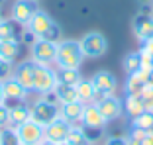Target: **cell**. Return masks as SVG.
<instances>
[{"instance_id":"cell-2","label":"cell","mask_w":153,"mask_h":145,"mask_svg":"<svg viewBox=\"0 0 153 145\" xmlns=\"http://www.w3.org/2000/svg\"><path fill=\"white\" fill-rule=\"evenodd\" d=\"M85 61V53L81 43L75 39H63L57 43V59L55 65L59 69H79Z\"/></svg>"},{"instance_id":"cell-9","label":"cell","mask_w":153,"mask_h":145,"mask_svg":"<svg viewBox=\"0 0 153 145\" xmlns=\"http://www.w3.org/2000/svg\"><path fill=\"white\" fill-rule=\"evenodd\" d=\"M37 10H39L37 0H16L10 8V18L20 26H26Z\"/></svg>"},{"instance_id":"cell-5","label":"cell","mask_w":153,"mask_h":145,"mask_svg":"<svg viewBox=\"0 0 153 145\" xmlns=\"http://www.w3.org/2000/svg\"><path fill=\"white\" fill-rule=\"evenodd\" d=\"M79 43L85 57H90V59H98L108 51V39L102 32H86L79 39Z\"/></svg>"},{"instance_id":"cell-20","label":"cell","mask_w":153,"mask_h":145,"mask_svg":"<svg viewBox=\"0 0 153 145\" xmlns=\"http://www.w3.org/2000/svg\"><path fill=\"white\" fill-rule=\"evenodd\" d=\"M20 37V24H16L12 18L0 20V41H12Z\"/></svg>"},{"instance_id":"cell-25","label":"cell","mask_w":153,"mask_h":145,"mask_svg":"<svg viewBox=\"0 0 153 145\" xmlns=\"http://www.w3.org/2000/svg\"><path fill=\"white\" fill-rule=\"evenodd\" d=\"M124 69L128 75H135L141 71V53H128L124 57Z\"/></svg>"},{"instance_id":"cell-22","label":"cell","mask_w":153,"mask_h":145,"mask_svg":"<svg viewBox=\"0 0 153 145\" xmlns=\"http://www.w3.org/2000/svg\"><path fill=\"white\" fill-rule=\"evenodd\" d=\"M57 75V84H71V86H76V82L81 81V72L79 69H57L55 71Z\"/></svg>"},{"instance_id":"cell-19","label":"cell","mask_w":153,"mask_h":145,"mask_svg":"<svg viewBox=\"0 0 153 145\" xmlns=\"http://www.w3.org/2000/svg\"><path fill=\"white\" fill-rule=\"evenodd\" d=\"M27 120H30V108L24 102H16L14 106H10V127H18Z\"/></svg>"},{"instance_id":"cell-10","label":"cell","mask_w":153,"mask_h":145,"mask_svg":"<svg viewBox=\"0 0 153 145\" xmlns=\"http://www.w3.org/2000/svg\"><path fill=\"white\" fill-rule=\"evenodd\" d=\"M134 36L141 43H149L153 41V14H137L131 24Z\"/></svg>"},{"instance_id":"cell-7","label":"cell","mask_w":153,"mask_h":145,"mask_svg":"<svg viewBox=\"0 0 153 145\" xmlns=\"http://www.w3.org/2000/svg\"><path fill=\"white\" fill-rule=\"evenodd\" d=\"M90 82H92V86H94V90H96V100L104 98V96H112L118 90V78L110 71L94 72L92 78H90Z\"/></svg>"},{"instance_id":"cell-21","label":"cell","mask_w":153,"mask_h":145,"mask_svg":"<svg viewBox=\"0 0 153 145\" xmlns=\"http://www.w3.org/2000/svg\"><path fill=\"white\" fill-rule=\"evenodd\" d=\"M22 51V45H20V39H12V41H0V59L10 61L14 63L16 57Z\"/></svg>"},{"instance_id":"cell-31","label":"cell","mask_w":153,"mask_h":145,"mask_svg":"<svg viewBox=\"0 0 153 145\" xmlns=\"http://www.w3.org/2000/svg\"><path fill=\"white\" fill-rule=\"evenodd\" d=\"M140 145H153V132H147L143 135V139L140 141Z\"/></svg>"},{"instance_id":"cell-11","label":"cell","mask_w":153,"mask_h":145,"mask_svg":"<svg viewBox=\"0 0 153 145\" xmlns=\"http://www.w3.org/2000/svg\"><path fill=\"white\" fill-rule=\"evenodd\" d=\"M96 108L100 110V114L104 116V120L106 122H114V120H118L122 116V112H124V104H122V100L118 98V96H104V98L96 100L94 102Z\"/></svg>"},{"instance_id":"cell-12","label":"cell","mask_w":153,"mask_h":145,"mask_svg":"<svg viewBox=\"0 0 153 145\" xmlns=\"http://www.w3.org/2000/svg\"><path fill=\"white\" fill-rule=\"evenodd\" d=\"M82 127H85V132H102L104 127H106V120L104 116L100 114V110L96 108V104H86L85 106V112H82V120H81Z\"/></svg>"},{"instance_id":"cell-33","label":"cell","mask_w":153,"mask_h":145,"mask_svg":"<svg viewBox=\"0 0 153 145\" xmlns=\"http://www.w3.org/2000/svg\"><path fill=\"white\" fill-rule=\"evenodd\" d=\"M39 145H57V143H51V141H47V139H43Z\"/></svg>"},{"instance_id":"cell-37","label":"cell","mask_w":153,"mask_h":145,"mask_svg":"<svg viewBox=\"0 0 153 145\" xmlns=\"http://www.w3.org/2000/svg\"><path fill=\"white\" fill-rule=\"evenodd\" d=\"M0 20H2V16H0Z\"/></svg>"},{"instance_id":"cell-6","label":"cell","mask_w":153,"mask_h":145,"mask_svg":"<svg viewBox=\"0 0 153 145\" xmlns=\"http://www.w3.org/2000/svg\"><path fill=\"white\" fill-rule=\"evenodd\" d=\"M57 86V75H55L53 69H49L47 65H37L36 69V77H33V86L32 92L37 94H51Z\"/></svg>"},{"instance_id":"cell-17","label":"cell","mask_w":153,"mask_h":145,"mask_svg":"<svg viewBox=\"0 0 153 145\" xmlns=\"http://www.w3.org/2000/svg\"><path fill=\"white\" fill-rule=\"evenodd\" d=\"M51 94L55 96V102H57L59 106L71 104V102H76V100H79V96H76V86H71V84H57Z\"/></svg>"},{"instance_id":"cell-34","label":"cell","mask_w":153,"mask_h":145,"mask_svg":"<svg viewBox=\"0 0 153 145\" xmlns=\"http://www.w3.org/2000/svg\"><path fill=\"white\" fill-rule=\"evenodd\" d=\"M4 2H6V0H0V6H2V4H4Z\"/></svg>"},{"instance_id":"cell-18","label":"cell","mask_w":153,"mask_h":145,"mask_svg":"<svg viewBox=\"0 0 153 145\" xmlns=\"http://www.w3.org/2000/svg\"><path fill=\"white\" fill-rule=\"evenodd\" d=\"M76 96H79V102H82L85 106L96 102V90L90 82V78H81L76 82Z\"/></svg>"},{"instance_id":"cell-13","label":"cell","mask_w":153,"mask_h":145,"mask_svg":"<svg viewBox=\"0 0 153 145\" xmlns=\"http://www.w3.org/2000/svg\"><path fill=\"white\" fill-rule=\"evenodd\" d=\"M36 69H37V63L32 59H26L22 63H18L14 67V75L12 77L20 82L22 86H26L27 90L32 92V86H33V77H36Z\"/></svg>"},{"instance_id":"cell-15","label":"cell","mask_w":153,"mask_h":145,"mask_svg":"<svg viewBox=\"0 0 153 145\" xmlns=\"http://www.w3.org/2000/svg\"><path fill=\"white\" fill-rule=\"evenodd\" d=\"M2 86H4V96L6 100H16V102H22V100H26L27 96H30V90H27L26 86H22L18 81L14 77H10L8 81L2 82Z\"/></svg>"},{"instance_id":"cell-27","label":"cell","mask_w":153,"mask_h":145,"mask_svg":"<svg viewBox=\"0 0 153 145\" xmlns=\"http://www.w3.org/2000/svg\"><path fill=\"white\" fill-rule=\"evenodd\" d=\"M0 145H22V141H20L14 127L8 126L4 129H0Z\"/></svg>"},{"instance_id":"cell-24","label":"cell","mask_w":153,"mask_h":145,"mask_svg":"<svg viewBox=\"0 0 153 145\" xmlns=\"http://www.w3.org/2000/svg\"><path fill=\"white\" fill-rule=\"evenodd\" d=\"M131 124H134V127H137V129L151 132V129H153V112L143 110L141 114H137V116H134V118H131Z\"/></svg>"},{"instance_id":"cell-26","label":"cell","mask_w":153,"mask_h":145,"mask_svg":"<svg viewBox=\"0 0 153 145\" xmlns=\"http://www.w3.org/2000/svg\"><path fill=\"white\" fill-rule=\"evenodd\" d=\"M124 110L130 114L131 118L137 116V114H141L145 110V104L141 102V96H128V102H126V106H124Z\"/></svg>"},{"instance_id":"cell-4","label":"cell","mask_w":153,"mask_h":145,"mask_svg":"<svg viewBox=\"0 0 153 145\" xmlns=\"http://www.w3.org/2000/svg\"><path fill=\"white\" fill-rule=\"evenodd\" d=\"M57 43L55 39H33L32 41V61H36L37 65H55L57 59Z\"/></svg>"},{"instance_id":"cell-29","label":"cell","mask_w":153,"mask_h":145,"mask_svg":"<svg viewBox=\"0 0 153 145\" xmlns=\"http://www.w3.org/2000/svg\"><path fill=\"white\" fill-rule=\"evenodd\" d=\"M8 126H10V108L2 102L0 104V129H4Z\"/></svg>"},{"instance_id":"cell-1","label":"cell","mask_w":153,"mask_h":145,"mask_svg":"<svg viewBox=\"0 0 153 145\" xmlns=\"http://www.w3.org/2000/svg\"><path fill=\"white\" fill-rule=\"evenodd\" d=\"M26 30L33 39H55L57 41L59 33H61L57 22L43 10H37L30 18V22L26 24Z\"/></svg>"},{"instance_id":"cell-32","label":"cell","mask_w":153,"mask_h":145,"mask_svg":"<svg viewBox=\"0 0 153 145\" xmlns=\"http://www.w3.org/2000/svg\"><path fill=\"white\" fill-rule=\"evenodd\" d=\"M6 100V96H4V86H2V82H0V104Z\"/></svg>"},{"instance_id":"cell-8","label":"cell","mask_w":153,"mask_h":145,"mask_svg":"<svg viewBox=\"0 0 153 145\" xmlns=\"http://www.w3.org/2000/svg\"><path fill=\"white\" fill-rule=\"evenodd\" d=\"M14 129L18 133L22 145H39L41 141L45 139V127L41 126V124L33 122L32 118L27 120V122H24L22 126L14 127Z\"/></svg>"},{"instance_id":"cell-30","label":"cell","mask_w":153,"mask_h":145,"mask_svg":"<svg viewBox=\"0 0 153 145\" xmlns=\"http://www.w3.org/2000/svg\"><path fill=\"white\" fill-rule=\"evenodd\" d=\"M106 145H130V141H128L126 137H110V139L106 141Z\"/></svg>"},{"instance_id":"cell-23","label":"cell","mask_w":153,"mask_h":145,"mask_svg":"<svg viewBox=\"0 0 153 145\" xmlns=\"http://www.w3.org/2000/svg\"><path fill=\"white\" fill-rule=\"evenodd\" d=\"M67 143L69 145H92V141L88 139V135H86V132H85V127L73 126L71 132H69Z\"/></svg>"},{"instance_id":"cell-3","label":"cell","mask_w":153,"mask_h":145,"mask_svg":"<svg viewBox=\"0 0 153 145\" xmlns=\"http://www.w3.org/2000/svg\"><path fill=\"white\" fill-rule=\"evenodd\" d=\"M30 118L45 127L51 122H55L57 118H61V106L57 102H53V100H45V98L36 100L30 106Z\"/></svg>"},{"instance_id":"cell-14","label":"cell","mask_w":153,"mask_h":145,"mask_svg":"<svg viewBox=\"0 0 153 145\" xmlns=\"http://www.w3.org/2000/svg\"><path fill=\"white\" fill-rule=\"evenodd\" d=\"M71 124L65 122L63 118H57L55 122H51L49 126H45V139L51 141V143H65L69 137V132H71Z\"/></svg>"},{"instance_id":"cell-28","label":"cell","mask_w":153,"mask_h":145,"mask_svg":"<svg viewBox=\"0 0 153 145\" xmlns=\"http://www.w3.org/2000/svg\"><path fill=\"white\" fill-rule=\"evenodd\" d=\"M14 75V63H10V61H4L0 59V82L8 81L10 77Z\"/></svg>"},{"instance_id":"cell-35","label":"cell","mask_w":153,"mask_h":145,"mask_svg":"<svg viewBox=\"0 0 153 145\" xmlns=\"http://www.w3.org/2000/svg\"><path fill=\"white\" fill-rule=\"evenodd\" d=\"M151 12H153V0H151Z\"/></svg>"},{"instance_id":"cell-16","label":"cell","mask_w":153,"mask_h":145,"mask_svg":"<svg viewBox=\"0 0 153 145\" xmlns=\"http://www.w3.org/2000/svg\"><path fill=\"white\" fill-rule=\"evenodd\" d=\"M82 112H85V104L82 102H71V104H63L61 106V118L65 122H69L71 126H76V124H81L82 120Z\"/></svg>"},{"instance_id":"cell-36","label":"cell","mask_w":153,"mask_h":145,"mask_svg":"<svg viewBox=\"0 0 153 145\" xmlns=\"http://www.w3.org/2000/svg\"><path fill=\"white\" fill-rule=\"evenodd\" d=\"M61 145H69V143H67V141H65V143H61Z\"/></svg>"}]
</instances>
